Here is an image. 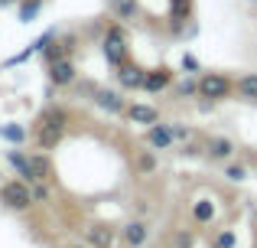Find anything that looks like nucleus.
<instances>
[{"mask_svg":"<svg viewBox=\"0 0 257 248\" xmlns=\"http://www.w3.org/2000/svg\"><path fill=\"white\" fill-rule=\"evenodd\" d=\"M234 95V82L225 75V72H202L199 78V98L205 102H225V98Z\"/></svg>","mask_w":257,"mask_h":248,"instance_id":"f257e3e1","label":"nucleus"},{"mask_svg":"<svg viewBox=\"0 0 257 248\" xmlns=\"http://www.w3.org/2000/svg\"><path fill=\"white\" fill-rule=\"evenodd\" d=\"M0 203L7 206V209L13 212H23L33 206V190L26 180H7V183H0Z\"/></svg>","mask_w":257,"mask_h":248,"instance_id":"f03ea898","label":"nucleus"},{"mask_svg":"<svg viewBox=\"0 0 257 248\" xmlns=\"http://www.w3.org/2000/svg\"><path fill=\"white\" fill-rule=\"evenodd\" d=\"M101 52H104V59H107L111 69H120V65L127 62V36H124V30H120L117 23L107 26L104 39H101Z\"/></svg>","mask_w":257,"mask_h":248,"instance_id":"7ed1b4c3","label":"nucleus"},{"mask_svg":"<svg viewBox=\"0 0 257 248\" xmlns=\"http://www.w3.org/2000/svg\"><path fill=\"white\" fill-rule=\"evenodd\" d=\"M91 102L98 105L101 111H107V115H124V111H127V102L120 98V92H114V89H101V85L91 92Z\"/></svg>","mask_w":257,"mask_h":248,"instance_id":"20e7f679","label":"nucleus"},{"mask_svg":"<svg viewBox=\"0 0 257 248\" xmlns=\"http://www.w3.org/2000/svg\"><path fill=\"white\" fill-rule=\"evenodd\" d=\"M176 82V72L170 69V65H160V69H150L144 78V92H150V95H160V92L173 89Z\"/></svg>","mask_w":257,"mask_h":248,"instance_id":"39448f33","label":"nucleus"},{"mask_svg":"<svg viewBox=\"0 0 257 248\" xmlns=\"http://www.w3.org/2000/svg\"><path fill=\"white\" fill-rule=\"evenodd\" d=\"M75 78H78V69L72 59H59V62L49 65V82L56 89H69V85H75Z\"/></svg>","mask_w":257,"mask_h":248,"instance_id":"423d86ee","label":"nucleus"},{"mask_svg":"<svg viewBox=\"0 0 257 248\" xmlns=\"http://www.w3.org/2000/svg\"><path fill=\"white\" fill-rule=\"evenodd\" d=\"M85 242H88V248H114L117 232H114L111 225H104V222H94V225L85 229Z\"/></svg>","mask_w":257,"mask_h":248,"instance_id":"0eeeda50","label":"nucleus"},{"mask_svg":"<svg viewBox=\"0 0 257 248\" xmlns=\"http://www.w3.org/2000/svg\"><path fill=\"white\" fill-rule=\"evenodd\" d=\"M144 78H147V69L137 65V62H131V59L117 69V82H120V89H127V92L144 89Z\"/></svg>","mask_w":257,"mask_h":248,"instance_id":"6e6552de","label":"nucleus"},{"mask_svg":"<svg viewBox=\"0 0 257 248\" xmlns=\"http://www.w3.org/2000/svg\"><path fill=\"white\" fill-rule=\"evenodd\" d=\"M72 49H75V36H65V39L52 36L49 43H46V49H43V59H46V65L59 62V59H69V56H72Z\"/></svg>","mask_w":257,"mask_h":248,"instance_id":"1a4fd4ad","label":"nucleus"},{"mask_svg":"<svg viewBox=\"0 0 257 248\" xmlns=\"http://www.w3.org/2000/svg\"><path fill=\"white\" fill-rule=\"evenodd\" d=\"M234 140H228V137H221V134H212V137L205 140V157L208 160H231L234 157Z\"/></svg>","mask_w":257,"mask_h":248,"instance_id":"9d476101","label":"nucleus"},{"mask_svg":"<svg viewBox=\"0 0 257 248\" xmlns=\"http://www.w3.org/2000/svg\"><path fill=\"white\" fill-rule=\"evenodd\" d=\"M120 238H124V245H127V248H140V245L147 242V238H150V229H147L144 219H131V222L120 229Z\"/></svg>","mask_w":257,"mask_h":248,"instance_id":"9b49d317","label":"nucleus"},{"mask_svg":"<svg viewBox=\"0 0 257 248\" xmlns=\"http://www.w3.org/2000/svg\"><path fill=\"white\" fill-rule=\"evenodd\" d=\"M36 124L39 127H52V131H62L65 134V127H69V111H65L62 105H49V108L36 118Z\"/></svg>","mask_w":257,"mask_h":248,"instance_id":"f8f14e48","label":"nucleus"},{"mask_svg":"<svg viewBox=\"0 0 257 248\" xmlns=\"http://www.w3.org/2000/svg\"><path fill=\"white\" fill-rule=\"evenodd\" d=\"M147 144L153 147V150H170V147L176 144V137H173V131H170V124H150L147 127Z\"/></svg>","mask_w":257,"mask_h":248,"instance_id":"ddd939ff","label":"nucleus"},{"mask_svg":"<svg viewBox=\"0 0 257 248\" xmlns=\"http://www.w3.org/2000/svg\"><path fill=\"white\" fill-rule=\"evenodd\" d=\"M127 118H131L134 124H157L160 121V111L153 108V105H144V102H134V105H127V111H124Z\"/></svg>","mask_w":257,"mask_h":248,"instance_id":"4468645a","label":"nucleus"},{"mask_svg":"<svg viewBox=\"0 0 257 248\" xmlns=\"http://www.w3.org/2000/svg\"><path fill=\"white\" fill-rule=\"evenodd\" d=\"M30 177H33V183H36V180L49 183V180H52V160H49V153H46V150L30 153Z\"/></svg>","mask_w":257,"mask_h":248,"instance_id":"2eb2a0df","label":"nucleus"},{"mask_svg":"<svg viewBox=\"0 0 257 248\" xmlns=\"http://www.w3.org/2000/svg\"><path fill=\"white\" fill-rule=\"evenodd\" d=\"M215 216H218V206H215V199L202 196V199H195V203H192V222H199V225H212V222H215Z\"/></svg>","mask_w":257,"mask_h":248,"instance_id":"dca6fc26","label":"nucleus"},{"mask_svg":"<svg viewBox=\"0 0 257 248\" xmlns=\"http://www.w3.org/2000/svg\"><path fill=\"white\" fill-rule=\"evenodd\" d=\"M33 140H36L39 150H56L62 144V131H52V127H33Z\"/></svg>","mask_w":257,"mask_h":248,"instance_id":"f3484780","label":"nucleus"},{"mask_svg":"<svg viewBox=\"0 0 257 248\" xmlns=\"http://www.w3.org/2000/svg\"><path fill=\"white\" fill-rule=\"evenodd\" d=\"M157 167H160V157H157V150H137L134 153V170L140 173V177H150V173H157Z\"/></svg>","mask_w":257,"mask_h":248,"instance_id":"a211bd4d","label":"nucleus"},{"mask_svg":"<svg viewBox=\"0 0 257 248\" xmlns=\"http://www.w3.org/2000/svg\"><path fill=\"white\" fill-rule=\"evenodd\" d=\"M234 95L244 98V102H257V72H244L234 82Z\"/></svg>","mask_w":257,"mask_h":248,"instance_id":"6ab92c4d","label":"nucleus"},{"mask_svg":"<svg viewBox=\"0 0 257 248\" xmlns=\"http://www.w3.org/2000/svg\"><path fill=\"white\" fill-rule=\"evenodd\" d=\"M46 0H20L17 4V20L20 23H33V20L39 17V10H43Z\"/></svg>","mask_w":257,"mask_h":248,"instance_id":"aec40b11","label":"nucleus"},{"mask_svg":"<svg viewBox=\"0 0 257 248\" xmlns=\"http://www.w3.org/2000/svg\"><path fill=\"white\" fill-rule=\"evenodd\" d=\"M26 137H30V134H26L23 124H17V121L0 124V140H7V144H23Z\"/></svg>","mask_w":257,"mask_h":248,"instance_id":"412c9836","label":"nucleus"},{"mask_svg":"<svg viewBox=\"0 0 257 248\" xmlns=\"http://www.w3.org/2000/svg\"><path fill=\"white\" fill-rule=\"evenodd\" d=\"M7 160H10V167L26 180V183H33V177H30V153H23V150H10V153H7Z\"/></svg>","mask_w":257,"mask_h":248,"instance_id":"4be33fe9","label":"nucleus"},{"mask_svg":"<svg viewBox=\"0 0 257 248\" xmlns=\"http://www.w3.org/2000/svg\"><path fill=\"white\" fill-rule=\"evenodd\" d=\"M173 95L176 98H195V95H199V78H182V82H173Z\"/></svg>","mask_w":257,"mask_h":248,"instance_id":"5701e85b","label":"nucleus"},{"mask_svg":"<svg viewBox=\"0 0 257 248\" xmlns=\"http://www.w3.org/2000/svg\"><path fill=\"white\" fill-rule=\"evenodd\" d=\"M225 177L231 180V183H244V180H247V167L244 163H228L225 167Z\"/></svg>","mask_w":257,"mask_h":248,"instance_id":"b1692460","label":"nucleus"},{"mask_svg":"<svg viewBox=\"0 0 257 248\" xmlns=\"http://www.w3.org/2000/svg\"><path fill=\"white\" fill-rule=\"evenodd\" d=\"M170 131H173L176 144H186V140H192V127L182 124V121H173V124H170Z\"/></svg>","mask_w":257,"mask_h":248,"instance_id":"393cba45","label":"nucleus"},{"mask_svg":"<svg viewBox=\"0 0 257 248\" xmlns=\"http://www.w3.org/2000/svg\"><path fill=\"white\" fill-rule=\"evenodd\" d=\"M114 13H117L120 20H131L134 13H137V0H117V4H114Z\"/></svg>","mask_w":257,"mask_h":248,"instance_id":"a878e982","label":"nucleus"},{"mask_svg":"<svg viewBox=\"0 0 257 248\" xmlns=\"http://www.w3.org/2000/svg\"><path fill=\"white\" fill-rule=\"evenodd\" d=\"M212 245L215 248H234V245H238V235H234L231 229H225V232H218V235H215Z\"/></svg>","mask_w":257,"mask_h":248,"instance_id":"bb28decb","label":"nucleus"},{"mask_svg":"<svg viewBox=\"0 0 257 248\" xmlns=\"http://www.w3.org/2000/svg\"><path fill=\"white\" fill-rule=\"evenodd\" d=\"M30 190H33V203H46V199H49V186H46L43 180L30 183Z\"/></svg>","mask_w":257,"mask_h":248,"instance_id":"cd10ccee","label":"nucleus"},{"mask_svg":"<svg viewBox=\"0 0 257 248\" xmlns=\"http://www.w3.org/2000/svg\"><path fill=\"white\" fill-rule=\"evenodd\" d=\"M179 65H182V72H189V75H192V72H199V69H202V65H199V59H195L192 52H182Z\"/></svg>","mask_w":257,"mask_h":248,"instance_id":"c85d7f7f","label":"nucleus"},{"mask_svg":"<svg viewBox=\"0 0 257 248\" xmlns=\"http://www.w3.org/2000/svg\"><path fill=\"white\" fill-rule=\"evenodd\" d=\"M192 245H195V235H192V232H186V229L176 232V248H192Z\"/></svg>","mask_w":257,"mask_h":248,"instance_id":"c756f323","label":"nucleus"},{"mask_svg":"<svg viewBox=\"0 0 257 248\" xmlns=\"http://www.w3.org/2000/svg\"><path fill=\"white\" fill-rule=\"evenodd\" d=\"M134 206H137V212H147V209H150V203H147V199H137Z\"/></svg>","mask_w":257,"mask_h":248,"instance_id":"7c9ffc66","label":"nucleus"},{"mask_svg":"<svg viewBox=\"0 0 257 248\" xmlns=\"http://www.w3.org/2000/svg\"><path fill=\"white\" fill-rule=\"evenodd\" d=\"M20 0H0V7H17Z\"/></svg>","mask_w":257,"mask_h":248,"instance_id":"2f4dec72","label":"nucleus"},{"mask_svg":"<svg viewBox=\"0 0 257 248\" xmlns=\"http://www.w3.org/2000/svg\"><path fill=\"white\" fill-rule=\"evenodd\" d=\"M75 248H88V245H75Z\"/></svg>","mask_w":257,"mask_h":248,"instance_id":"473e14b6","label":"nucleus"},{"mask_svg":"<svg viewBox=\"0 0 257 248\" xmlns=\"http://www.w3.org/2000/svg\"><path fill=\"white\" fill-rule=\"evenodd\" d=\"M0 177H4V173H0ZM0 183H4V180H0Z\"/></svg>","mask_w":257,"mask_h":248,"instance_id":"72a5a7b5","label":"nucleus"},{"mask_svg":"<svg viewBox=\"0 0 257 248\" xmlns=\"http://www.w3.org/2000/svg\"><path fill=\"white\" fill-rule=\"evenodd\" d=\"M111 4H117V0H111Z\"/></svg>","mask_w":257,"mask_h":248,"instance_id":"f704fd0d","label":"nucleus"},{"mask_svg":"<svg viewBox=\"0 0 257 248\" xmlns=\"http://www.w3.org/2000/svg\"><path fill=\"white\" fill-rule=\"evenodd\" d=\"M251 4H257V0H251Z\"/></svg>","mask_w":257,"mask_h":248,"instance_id":"c9c22d12","label":"nucleus"}]
</instances>
